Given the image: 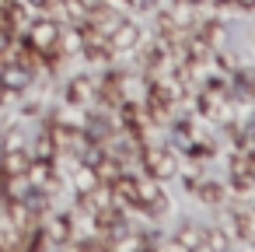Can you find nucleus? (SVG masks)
Instances as JSON below:
<instances>
[{
	"instance_id": "obj_10",
	"label": "nucleus",
	"mask_w": 255,
	"mask_h": 252,
	"mask_svg": "<svg viewBox=\"0 0 255 252\" xmlns=\"http://www.w3.org/2000/svg\"><path fill=\"white\" fill-rule=\"evenodd\" d=\"M21 4H28V7H32L35 14H42V11H46V4H49V0H21Z\"/></svg>"
},
{
	"instance_id": "obj_1",
	"label": "nucleus",
	"mask_w": 255,
	"mask_h": 252,
	"mask_svg": "<svg viewBox=\"0 0 255 252\" xmlns=\"http://www.w3.org/2000/svg\"><path fill=\"white\" fill-rule=\"evenodd\" d=\"M56 35H60V21H53L49 14H35V21L25 28V42L32 49H39L42 56H49L56 49Z\"/></svg>"
},
{
	"instance_id": "obj_5",
	"label": "nucleus",
	"mask_w": 255,
	"mask_h": 252,
	"mask_svg": "<svg viewBox=\"0 0 255 252\" xmlns=\"http://www.w3.org/2000/svg\"><path fill=\"white\" fill-rule=\"evenodd\" d=\"M32 154L28 151H0V172L4 175H21L28 168Z\"/></svg>"
},
{
	"instance_id": "obj_12",
	"label": "nucleus",
	"mask_w": 255,
	"mask_h": 252,
	"mask_svg": "<svg viewBox=\"0 0 255 252\" xmlns=\"http://www.w3.org/2000/svg\"><path fill=\"white\" fill-rule=\"evenodd\" d=\"M252 102H255V98H252Z\"/></svg>"
},
{
	"instance_id": "obj_9",
	"label": "nucleus",
	"mask_w": 255,
	"mask_h": 252,
	"mask_svg": "<svg viewBox=\"0 0 255 252\" xmlns=\"http://www.w3.org/2000/svg\"><path fill=\"white\" fill-rule=\"evenodd\" d=\"M126 4H129L133 11H150V7H154V0H126Z\"/></svg>"
},
{
	"instance_id": "obj_7",
	"label": "nucleus",
	"mask_w": 255,
	"mask_h": 252,
	"mask_svg": "<svg viewBox=\"0 0 255 252\" xmlns=\"http://www.w3.org/2000/svg\"><path fill=\"white\" fill-rule=\"evenodd\" d=\"M192 189H196V196H199L203 203H210V207H217V203L224 200V186H220V182H210V179H203V175L196 179Z\"/></svg>"
},
{
	"instance_id": "obj_8",
	"label": "nucleus",
	"mask_w": 255,
	"mask_h": 252,
	"mask_svg": "<svg viewBox=\"0 0 255 252\" xmlns=\"http://www.w3.org/2000/svg\"><path fill=\"white\" fill-rule=\"evenodd\" d=\"M0 151H28V133H25V126L4 130V144H0Z\"/></svg>"
},
{
	"instance_id": "obj_4",
	"label": "nucleus",
	"mask_w": 255,
	"mask_h": 252,
	"mask_svg": "<svg viewBox=\"0 0 255 252\" xmlns=\"http://www.w3.org/2000/svg\"><path fill=\"white\" fill-rule=\"evenodd\" d=\"M171 245L175 249H203V228L192 224V221L178 224V231L171 235Z\"/></svg>"
},
{
	"instance_id": "obj_3",
	"label": "nucleus",
	"mask_w": 255,
	"mask_h": 252,
	"mask_svg": "<svg viewBox=\"0 0 255 252\" xmlns=\"http://www.w3.org/2000/svg\"><path fill=\"white\" fill-rule=\"evenodd\" d=\"M136 46H140V25L129 21V18H119V25H116L112 35H109V49H112V56H116V53H133Z\"/></svg>"
},
{
	"instance_id": "obj_11",
	"label": "nucleus",
	"mask_w": 255,
	"mask_h": 252,
	"mask_svg": "<svg viewBox=\"0 0 255 252\" xmlns=\"http://www.w3.org/2000/svg\"><path fill=\"white\" fill-rule=\"evenodd\" d=\"M192 7H213V0H189Z\"/></svg>"
},
{
	"instance_id": "obj_2",
	"label": "nucleus",
	"mask_w": 255,
	"mask_h": 252,
	"mask_svg": "<svg viewBox=\"0 0 255 252\" xmlns=\"http://www.w3.org/2000/svg\"><path fill=\"white\" fill-rule=\"evenodd\" d=\"M63 98H67L70 109H91V105H98V77H88V74L70 77Z\"/></svg>"
},
{
	"instance_id": "obj_6",
	"label": "nucleus",
	"mask_w": 255,
	"mask_h": 252,
	"mask_svg": "<svg viewBox=\"0 0 255 252\" xmlns=\"http://www.w3.org/2000/svg\"><path fill=\"white\" fill-rule=\"evenodd\" d=\"M28 154L32 158H42V161H53V154H56V144H53V130L46 126L32 144H28Z\"/></svg>"
}]
</instances>
